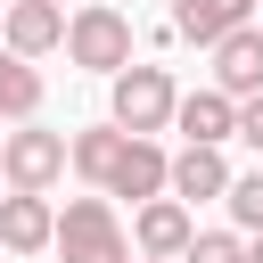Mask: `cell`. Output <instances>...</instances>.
<instances>
[{"label": "cell", "instance_id": "obj_1", "mask_svg": "<svg viewBox=\"0 0 263 263\" xmlns=\"http://www.w3.org/2000/svg\"><path fill=\"white\" fill-rule=\"evenodd\" d=\"M66 263H132V230L115 222V197L99 189V197H74L66 214H58V238H49Z\"/></svg>", "mask_w": 263, "mask_h": 263}, {"label": "cell", "instance_id": "obj_2", "mask_svg": "<svg viewBox=\"0 0 263 263\" xmlns=\"http://www.w3.org/2000/svg\"><path fill=\"white\" fill-rule=\"evenodd\" d=\"M66 58H74L82 74H123V66H132V16H123L115 0H82V8L66 16Z\"/></svg>", "mask_w": 263, "mask_h": 263}, {"label": "cell", "instance_id": "obj_3", "mask_svg": "<svg viewBox=\"0 0 263 263\" xmlns=\"http://www.w3.org/2000/svg\"><path fill=\"white\" fill-rule=\"evenodd\" d=\"M107 82H115V115H107V123H123V132H164L173 107H181V90H173L164 66H123V74H107Z\"/></svg>", "mask_w": 263, "mask_h": 263}, {"label": "cell", "instance_id": "obj_4", "mask_svg": "<svg viewBox=\"0 0 263 263\" xmlns=\"http://www.w3.org/2000/svg\"><path fill=\"white\" fill-rule=\"evenodd\" d=\"M58 173H66V132H41V123H16L8 140H0V181L8 189H58Z\"/></svg>", "mask_w": 263, "mask_h": 263}, {"label": "cell", "instance_id": "obj_5", "mask_svg": "<svg viewBox=\"0 0 263 263\" xmlns=\"http://www.w3.org/2000/svg\"><path fill=\"white\" fill-rule=\"evenodd\" d=\"M164 189H173V156L156 148V132H123V156H115V173H107V197L148 205V197H164Z\"/></svg>", "mask_w": 263, "mask_h": 263}, {"label": "cell", "instance_id": "obj_6", "mask_svg": "<svg viewBox=\"0 0 263 263\" xmlns=\"http://www.w3.org/2000/svg\"><path fill=\"white\" fill-rule=\"evenodd\" d=\"M173 132H181V140H197V148H222V140H238V99H230L222 82H205V90H181V107H173Z\"/></svg>", "mask_w": 263, "mask_h": 263}, {"label": "cell", "instance_id": "obj_7", "mask_svg": "<svg viewBox=\"0 0 263 263\" xmlns=\"http://www.w3.org/2000/svg\"><path fill=\"white\" fill-rule=\"evenodd\" d=\"M0 41L16 58H49V49H66V8L58 0H8L0 8Z\"/></svg>", "mask_w": 263, "mask_h": 263}, {"label": "cell", "instance_id": "obj_8", "mask_svg": "<svg viewBox=\"0 0 263 263\" xmlns=\"http://www.w3.org/2000/svg\"><path fill=\"white\" fill-rule=\"evenodd\" d=\"M197 238V222H189V205L164 189V197H148L140 214H132V255H173L181 263V247Z\"/></svg>", "mask_w": 263, "mask_h": 263}, {"label": "cell", "instance_id": "obj_9", "mask_svg": "<svg viewBox=\"0 0 263 263\" xmlns=\"http://www.w3.org/2000/svg\"><path fill=\"white\" fill-rule=\"evenodd\" d=\"M49 238H58L49 197H41V189H8V197H0V247H8V255H41Z\"/></svg>", "mask_w": 263, "mask_h": 263}, {"label": "cell", "instance_id": "obj_10", "mask_svg": "<svg viewBox=\"0 0 263 263\" xmlns=\"http://www.w3.org/2000/svg\"><path fill=\"white\" fill-rule=\"evenodd\" d=\"M214 82L230 99H255L263 90V25H238V33L214 41Z\"/></svg>", "mask_w": 263, "mask_h": 263}, {"label": "cell", "instance_id": "obj_11", "mask_svg": "<svg viewBox=\"0 0 263 263\" xmlns=\"http://www.w3.org/2000/svg\"><path fill=\"white\" fill-rule=\"evenodd\" d=\"M173 197H181V205L230 197V156H222V148H197V140H181V156H173Z\"/></svg>", "mask_w": 263, "mask_h": 263}, {"label": "cell", "instance_id": "obj_12", "mask_svg": "<svg viewBox=\"0 0 263 263\" xmlns=\"http://www.w3.org/2000/svg\"><path fill=\"white\" fill-rule=\"evenodd\" d=\"M238 25H255V0H173V33L197 41V49H214Z\"/></svg>", "mask_w": 263, "mask_h": 263}, {"label": "cell", "instance_id": "obj_13", "mask_svg": "<svg viewBox=\"0 0 263 263\" xmlns=\"http://www.w3.org/2000/svg\"><path fill=\"white\" fill-rule=\"evenodd\" d=\"M115 156H123V123H90V132H74V140H66V164H74L90 189H107Z\"/></svg>", "mask_w": 263, "mask_h": 263}, {"label": "cell", "instance_id": "obj_14", "mask_svg": "<svg viewBox=\"0 0 263 263\" xmlns=\"http://www.w3.org/2000/svg\"><path fill=\"white\" fill-rule=\"evenodd\" d=\"M33 115H41V74H33V58H16L0 41V123H33Z\"/></svg>", "mask_w": 263, "mask_h": 263}, {"label": "cell", "instance_id": "obj_15", "mask_svg": "<svg viewBox=\"0 0 263 263\" xmlns=\"http://www.w3.org/2000/svg\"><path fill=\"white\" fill-rule=\"evenodd\" d=\"M222 205H230V222L255 238V230H263V164H255V173H230V197H222Z\"/></svg>", "mask_w": 263, "mask_h": 263}, {"label": "cell", "instance_id": "obj_16", "mask_svg": "<svg viewBox=\"0 0 263 263\" xmlns=\"http://www.w3.org/2000/svg\"><path fill=\"white\" fill-rule=\"evenodd\" d=\"M181 263H247V238H238V230H197V238L181 247Z\"/></svg>", "mask_w": 263, "mask_h": 263}, {"label": "cell", "instance_id": "obj_17", "mask_svg": "<svg viewBox=\"0 0 263 263\" xmlns=\"http://www.w3.org/2000/svg\"><path fill=\"white\" fill-rule=\"evenodd\" d=\"M238 140L263 156V90H255V99H238Z\"/></svg>", "mask_w": 263, "mask_h": 263}, {"label": "cell", "instance_id": "obj_18", "mask_svg": "<svg viewBox=\"0 0 263 263\" xmlns=\"http://www.w3.org/2000/svg\"><path fill=\"white\" fill-rule=\"evenodd\" d=\"M247 263H263V230H255V238H247Z\"/></svg>", "mask_w": 263, "mask_h": 263}, {"label": "cell", "instance_id": "obj_19", "mask_svg": "<svg viewBox=\"0 0 263 263\" xmlns=\"http://www.w3.org/2000/svg\"><path fill=\"white\" fill-rule=\"evenodd\" d=\"M132 263H173V255H132Z\"/></svg>", "mask_w": 263, "mask_h": 263}, {"label": "cell", "instance_id": "obj_20", "mask_svg": "<svg viewBox=\"0 0 263 263\" xmlns=\"http://www.w3.org/2000/svg\"><path fill=\"white\" fill-rule=\"evenodd\" d=\"M0 197H8V181H0Z\"/></svg>", "mask_w": 263, "mask_h": 263}, {"label": "cell", "instance_id": "obj_21", "mask_svg": "<svg viewBox=\"0 0 263 263\" xmlns=\"http://www.w3.org/2000/svg\"><path fill=\"white\" fill-rule=\"evenodd\" d=\"M0 140H8V132H0Z\"/></svg>", "mask_w": 263, "mask_h": 263}]
</instances>
